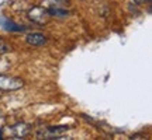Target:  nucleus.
Returning <instances> with one entry per match:
<instances>
[{
    "label": "nucleus",
    "instance_id": "obj_6",
    "mask_svg": "<svg viewBox=\"0 0 152 140\" xmlns=\"http://www.w3.org/2000/svg\"><path fill=\"white\" fill-rule=\"evenodd\" d=\"M68 130V126H58V128H48V132L49 135H61V133H64Z\"/></svg>",
    "mask_w": 152,
    "mask_h": 140
},
{
    "label": "nucleus",
    "instance_id": "obj_4",
    "mask_svg": "<svg viewBox=\"0 0 152 140\" xmlns=\"http://www.w3.org/2000/svg\"><path fill=\"white\" fill-rule=\"evenodd\" d=\"M0 25L4 28L6 31H11V32H20V31L23 32L24 31V27L10 21V20H7V18H4V17H1V16H0Z\"/></svg>",
    "mask_w": 152,
    "mask_h": 140
},
{
    "label": "nucleus",
    "instance_id": "obj_1",
    "mask_svg": "<svg viewBox=\"0 0 152 140\" xmlns=\"http://www.w3.org/2000/svg\"><path fill=\"white\" fill-rule=\"evenodd\" d=\"M24 86L21 79H17V77H11V76H0V90H4V91H14L18 90Z\"/></svg>",
    "mask_w": 152,
    "mask_h": 140
},
{
    "label": "nucleus",
    "instance_id": "obj_5",
    "mask_svg": "<svg viewBox=\"0 0 152 140\" xmlns=\"http://www.w3.org/2000/svg\"><path fill=\"white\" fill-rule=\"evenodd\" d=\"M28 133V128L26 123H17L13 126V135L16 137H24Z\"/></svg>",
    "mask_w": 152,
    "mask_h": 140
},
{
    "label": "nucleus",
    "instance_id": "obj_3",
    "mask_svg": "<svg viewBox=\"0 0 152 140\" xmlns=\"http://www.w3.org/2000/svg\"><path fill=\"white\" fill-rule=\"evenodd\" d=\"M26 41L31 46H42L47 43V37L41 32H31L26 37Z\"/></svg>",
    "mask_w": 152,
    "mask_h": 140
},
{
    "label": "nucleus",
    "instance_id": "obj_7",
    "mask_svg": "<svg viewBox=\"0 0 152 140\" xmlns=\"http://www.w3.org/2000/svg\"><path fill=\"white\" fill-rule=\"evenodd\" d=\"M48 13L51 16H58V17H66L68 16V11L66 10H59V9H49Z\"/></svg>",
    "mask_w": 152,
    "mask_h": 140
},
{
    "label": "nucleus",
    "instance_id": "obj_8",
    "mask_svg": "<svg viewBox=\"0 0 152 140\" xmlns=\"http://www.w3.org/2000/svg\"><path fill=\"white\" fill-rule=\"evenodd\" d=\"M9 51H10V46H9L3 39H0V55L6 53V52H9Z\"/></svg>",
    "mask_w": 152,
    "mask_h": 140
},
{
    "label": "nucleus",
    "instance_id": "obj_2",
    "mask_svg": "<svg viewBox=\"0 0 152 140\" xmlns=\"http://www.w3.org/2000/svg\"><path fill=\"white\" fill-rule=\"evenodd\" d=\"M28 17H30V20H33L37 24H44L48 20L49 13L44 7H34V9H31L28 11Z\"/></svg>",
    "mask_w": 152,
    "mask_h": 140
},
{
    "label": "nucleus",
    "instance_id": "obj_9",
    "mask_svg": "<svg viewBox=\"0 0 152 140\" xmlns=\"http://www.w3.org/2000/svg\"><path fill=\"white\" fill-rule=\"evenodd\" d=\"M3 123H4V116H3V113L0 112V126H1Z\"/></svg>",
    "mask_w": 152,
    "mask_h": 140
},
{
    "label": "nucleus",
    "instance_id": "obj_10",
    "mask_svg": "<svg viewBox=\"0 0 152 140\" xmlns=\"http://www.w3.org/2000/svg\"><path fill=\"white\" fill-rule=\"evenodd\" d=\"M137 3H142V1H145V0H135Z\"/></svg>",
    "mask_w": 152,
    "mask_h": 140
}]
</instances>
